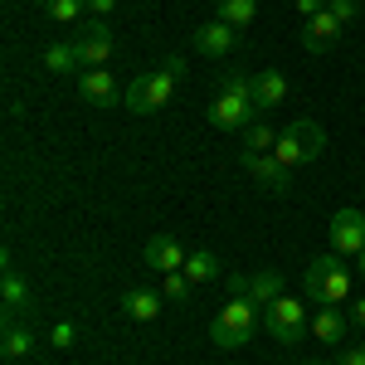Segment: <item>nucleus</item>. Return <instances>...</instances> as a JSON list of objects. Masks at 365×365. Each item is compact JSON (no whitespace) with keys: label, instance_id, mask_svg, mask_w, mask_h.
I'll return each mask as SVG.
<instances>
[{"label":"nucleus","instance_id":"nucleus-1","mask_svg":"<svg viewBox=\"0 0 365 365\" xmlns=\"http://www.w3.org/2000/svg\"><path fill=\"white\" fill-rule=\"evenodd\" d=\"M180 73H185V58L170 54L161 68H151V73H141V78H132V88L122 93V108L137 117H151L161 113L170 103V93H175V83H180Z\"/></svg>","mask_w":365,"mask_h":365},{"label":"nucleus","instance_id":"nucleus-2","mask_svg":"<svg viewBox=\"0 0 365 365\" xmlns=\"http://www.w3.org/2000/svg\"><path fill=\"white\" fill-rule=\"evenodd\" d=\"M253 113H258V103H253V78H244L239 68H225L220 73V98H215V108H210V127H220V132H239V127H249Z\"/></svg>","mask_w":365,"mask_h":365},{"label":"nucleus","instance_id":"nucleus-3","mask_svg":"<svg viewBox=\"0 0 365 365\" xmlns=\"http://www.w3.org/2000/svg\"><path fill=\"white\" fill-rule=\"evenodd\" d=\"M322 146H327V132H322V122H312V117H292L287 127L278 132V146H273V156H278L287 170L297 166H312L317 156H322Z\"/></svg>","mask_w":365,"mask_h":365},{"label":"nucleus","instance_id":"nucleus-4","mask_svg":"<svg viewBox=\"0 0 365 365\" xmlns=\"http://www.w3.org/2000/svg\"><path fill=\"white\" fill-rule=\"evenodd\" d=\"M253 336H258V307H253V297H229L225 307L215 312V322H210V341L225 346V351H239Z\"/></svg>","mask_w":365,"mask_h":365},{"label":"nucleus","instance_id":"nucleus-5","mask_svg":"<svg viewBox=\"0 0 365 365\" xmlns=\"http://www.w3.org/2000/svg\"><path fill=\"white\" fill-rule=\"evenodd\" d=\"M302 287H307V297L317 302V307H341V302L351 297V273L341 268V253H322V258H312Z\"/></svg>","mask_w":365,"mask_h":365},{"label":"nucleus","instance_id":"nucleus-6","mask_svg":"<svg viewBox=\"0 0 365 365\" xmlns=\"http://www.w3.org/2000/svg\"><path fill=\"white\" fill-rule=\"evenodd\" d=\"M263 331L278 341V346H297L302 341V331H312L307 322V307H302V297H273L268 307H263Z\"/></svg>","mask_w":365,"mask_h":365},{"label":"nucleus","instance_id":"nucleus-7","mask_svg":"<svg viewBox=\"0 0 365 365\" xmlns=\"http://www.w3.org/2000/svg\"><path fill=\"white\" fill-rule=\"evenodd\" d=\"M239 161H244V170H249L263 190H273V195H287V190H292V170L282 166L273 151H244Z\"/></svg>","mask_w":365,"mask_h":365},{"label":"nucleus","instance_id":"nucleus-8","mask_svg":"<svg viewBox=\"0 0 365 365\" xmlns=\"http://www.w3.org/2000/svg\"><path fill=\"white\" fill-rule=\"evenodd\" d=\"M190 44H195V54H205V58H225V54L239 49V29L225 25V20H210V25H195Z\"/></svg>","mask_w":365,"mask_h":365},{"label":"nucleus","instance_id":"nucleus-9","mask_svg":"<svg viewBox=\"0 0 365 365\" xmlns=\"http://www.w3.org/2000/svg\"><path fill=\"white\" fill-rule=\"evenodd\" d=\"M365 249V215L361 210H336L331 215V253H361Z\"/></svg>","mask_w":365,"mask_h":365},{"label":"nucleus","instance_id":"nucleus-10","mask_svg":"<svg viewBox=\"0 0 365 365\" xmlns=\"http://www.w3.org/2000/svg\"><path fill=\"white\" fill-rule=\"evenodd\" d=\"M0 297H5V317L15 322V317H25L34 312V297H29V282L20 278V268L5 258V268H0Z\"/></svg>","mask_w":365,"mask_h":365},{"label":"nucleus","instance_id":"nucleus-11","mask_svg":"<svg viewBox=\"0 0 365 365\" xmlns=\"http://www.w3.org/2000/svg\"><path fill=\"white\" fill-rule=\"evenodd\" d=\"M78 54H83V68H108V58H113V29L108 25H88V29H78Z\"/></svg>","mask_w":365,"mask_h":365},{"label":"nucleus","instance_id":"nucleus-12","mask_svg":"<svg viewBox=\"0 0 365 365\" xmlns=\"http://www.w3.org/2000/svg\"><path fill=\"white\" fill-rule=\"evenodd\" d=\"M341 20L331 15V10H322V15H312V20H302V49L307 54H322V49H331L341 39Z\"/></svg>","mask_w":365,"mask_h":365},{"label":"nucleus","instance_id":"nucleus-13","mask_svg":"<svg viewBox=\"0 0 365 365\" xmlns=\"http://www.w3.org/2000/svg\"><path fill=\"white\" fill-rule=\"evenodd\" d=\"M146 268H156V273H180V268H185V249H180L170 234H151V239H146Z\"/></svg>","mask_w":365,"mask_h":365},{"label":"nucleus","instance_id":"nucleus-14","mask_svg":"<svg viewBox=\"0 0 365 365\" xmlns=\"http://www.w3.org/2000/svg\"><path fill=\"white\" fill-rule=\"evenodd\" d=\"M78 93H83L88 103H98V108H113V103H117L113 68H83V73H78Z\"/></svg>","mask_w":365,"mask_h":365},{"label":"nucleus","instance_id":"nucleus-15","mask_svg":"<svg viewBox=\"0 0 365 365\" xmlns=\"http://www.w3.org/2000/svg\"><path fill=\"white\" fill-rule=\"evenodd\" d=\"M346 331H351V312L317 307V317H312V336L322 341V346H341V341H346Z\"/></svg>","mask_w":365,"mask_h":365},{"label":"nucleus","instance_id":"nucleus-16","mask_svg":"<svg viewBox=\"0 0 365 365\" xmlns=\"http://www.w3.org/2000/svg\"><path fill=\"white\" fill-rule=\"evenodd\" d=\"M117 307H122L127 322H156V317H161V297H156V292H146V287H127Z\"/></svg>","mask_w":365,"mask_h":365},{"label":"nucleus","instance_id":"nucleus-17","mask_svg":"<svg viewBox=\"0 0 365 365\" xmlns=\"http://www.w3.org/2000/svg\"><path fill=\"white\" fill-rule=\"evenodd\" d=\"M282 98H287V78H282L278 68H258L253 73V103L258 108H278Z\"/></svg>","mask_w":365,"mask_h":365},{"label":"nucleus","instance_id":"nucleus-18","mask_svg":"<svg viewBox=\"0 0 365 365\" xmlns=\"http://www.w3.org/2000/svg\"><path fill=\"white\" fill-rule=\"evenodd\" d=\"M190 282H215V278H225V263H220V253H210V249H195L190 258H185V268H180Z\"/></svg>","mask_w":365,"mask_h":365},{"label":"nucleus","instance_id":"nucleus-19","mask_svg":"<svg viewBox=\"0 0 365 365\" xmlns=\"http://www.w3.org/2000/svg\"><path fill=\"white\" fill-rule=\"evenodd\" d=\"M39 63H44L49 73H68V68H78V63H83V54H78V44H68V39H54V44H44Z\"/></svg>","mask_w":365,"mask_h":365},{"label":"nucleus","instance_id":"nucleus-20","mask_svg":"<svg viewBox=\"0 0 365 365\" xmlns=\"http://www.w3.org/2000/svg\"><path fill=\"white\" fill-rule=\"evenodd\" d=\"M0 351H5V361L29 356V351H34V331H29V327H20V322H10V327H5V341H0Z\"/></svg>","mask_w":365,"mask_h":365},{"label":"nucleus","instance_id":"nucleus-21","mask_svg":"<svg viewBox=\"0 0 365 365\" xmlns=\"http://www.w3.org/2000/svg\"><path fill=\"white\" fill-rule=\"evenodd\" d=\"M215 10H220V20L234 29L253 25V15H258V0H215Z\"/></svg>","mask_w":365,"mask_h":365},{"label":"nucleus","instance_id":"nucleus-22","mask_svg":"<svg viewBox=\"0 0 365 365\" xmlns=\"http://www.w3.org/2000/svg\"><path fill=\"white\" fill-rule=\"evenodd\" d=\"M249 297L253 302H273V297H282V273H253L249 278Z\"/></svg>","mask_w":365,"mask_h":365},{"label":"nucleus","instance_id":"nucleus-23","mask_svg":"<svg viewBox=\"0 0 365 365\" xmlns=\"http://www.w3.org/2000/svg\"><path fill=\"white\" fill-rule=\"evenodd\" d=\"M44 10H49V20H58V25H73L88 10V0H44Z\"/></svg>","mask_w":365,"mask_h":365},{"label":"nucleus","instance_id":"nucleus-24","mask_svg":"<svg viewBox=\"0 0 365 365\" xmlns=\"http://www.w3.org/2000/svg\"><path fill=\"white\" fill-rule=\"evenodd\" d=\"M278 146V132L268 127V122H249V141H244V151H273Z\"/></svg>","mask_w":365,"mask_h":365},{"label":"nucleus","instance_id":"nucleus-25","mask_svg":"<svg viewBox=\"0 0 365 365\" xmlns=\"http://www.w3.org/2000/svg\"><path fill=\"white\" fill-rule=\"evenodd\" d=\"M190 287H195V282L185 278V273H166V282H161V297H175V302H180Z\"/></svg>","mask_w":365,"mask_h":365},{"label":"nucleus","instance_id":"nucleus-26","mask_svg":"<svg viewBox=\"0 0 365 365\" xmlns=\"http://www.w3.org/2000/svg\"><path fill=\"white\" fill-rule=\"evenodd\" d=\"M78 341V327L73 322H54V331H49V346H58V351H68Z\"/></svg>","mask_w":365,"mask_h":365},{"label":"nucleus","instance_id":"nucleus-27","mask_svg":"<svg viewBox=\"0 0 365 365\" xmlns=\"http://www.w3.org/2000/svg\"><path fill=\"white\" fill-rule=\"evenodd\" d=\"M327 10H331V15H336L341 25H351V20H356V15H361V0H327Z\"/></svg>","mask_w":365,"mask_h":365},{"label":"nucleus","instance_id":"nucleus-28","mask_svg":"<svg viewBox=\"0 0 365 365\" xmlns=\"http://www.w3.org/2000/svg\"><path fill=\"white\" fill-rule=\"evenodd\" d=\"M292 5H297V15H302V20H312V15H322V10H327V0H292Z\"/></svg>","mask_w":365,"mask_h":365},{"label":"nucleus","instance_id":"nucleus-29","mask_svg":"<svg viewBox=\"0 0 365 365\" xmlns=\"http://www.w3.org/2000/svg\"><path fill=\"white\" fill-rule=\"evenodd\" d=\"M341 365H365V341L361 346H346V351H341Z\"/></svg>","mask_w":365,"mask_h":365},{"label":"nucleus","instance_id":"nucleus-30","mask_svg":"<svg viewBox=\"0 0 365 365\" xmlns=\"http://www.w3.org/2000/svg\"><path fill=\"white\" fill-rule=\"evenodd\" d=\"M88 10H98V15H113L117 0H88Z\"/></svg>","mask_w":365,"mask_h":365},{"label":"nucleus","instance_id":"nucleus-31","mask_svg":"<svg viewBox=\"0 0 365 365\" xmlns=\"http://www.w3.org/2000/svg\"><path fill=\"white\" fill-rule=\"evenodd\" d=\"M351 322H356V327H365V297L356 302V307H351Z\"/></svg>","mask_w":365,"mask_h":365},{"label":"nucleus","instance_id":"nucleus-32","mask_svg":"<svg viewBox=\"0 0 365 365\" xmlns=\"http://www.w3.org/2000/svg\"><path fill=\"white\" fill-rule=\"evenodd\" d=\"M361 278H365V249H361Z\"/></svg>","mask_w":365,"mask_h":365}]
</instances>
